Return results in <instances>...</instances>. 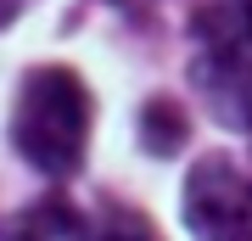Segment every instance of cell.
Returning a JSON list of instances; mask_svg holds the SVG:
<instances>
[{
  "instance_id": "277c9868",
  "label": "cell",
  "mask_w": 252,
  "mask_h": 241,
  "mask_svg": "<svg viewBox=\"0 0 252 241\" xmlns=\"http://www.w3.org/2000/svg\"><path fill=\"white\" fill-rule=\"evenodd\" d=\"M185 135H190V118H185V107L174 96H152L146 101V112H140V146L152 157H174L185 146Z\"/></svg>"
},
{
  "instance_id": "7a4b0ae2",
  "label": "cell",
  "mask_w": 252,
  "mask_h": 241,
  "mask_svg": "<svg viewBox=\"0 0 252 241\" xmlns=\"http://www.w3.org/2000/svg\"><path fill=\"white\" fill-rule=\"evenodd\" d=\"M190 84L224 129L252 135V0H219L190 17Z\"/></svg>"
},
{
  "instance_id": "8992f818",
  "label": "cell",
  "mask_w": 252,
  "mask_h": 241,
  "mask_svg": "<svg viewBox=\"0 0 252 241\" xmlns=\"http://www.w3.org/2000/svg\"><path fill=\"white\" fill-rule=\"evenodd\" d=\"M11 230H17V241H56V236H73L79 224H73V213H67V207L45 202V207H28V213L11 224Z\"/></svg>"
},
{
  "instance_id": "ba28073f",
  "label": "cell",
  "mask_w": 252,
  "mask_h": 241,
  "mask_svg": "<svg viewBox=\"0 0 252 241\" xmlns=\"http://www.w3.org/2000/svg\"><path fill=\"white\" fill-rule=\"evenodd\" d=\"M17 11H23V0H0V28H6V23H17Z\"/></svg>"
},
{
  "instance_id": "6da1fadb",
  "label": "cell",
  "mask_w": 252,
  "mask_h": 241,
  "mask_svg": "<svg viewBox=\"0 0 252 241\" xmlns=\"http://www.w3.org/2000/svg\"><path fill=\"white\" fill-rule=\"evenodd\" d=\"M11 146L34 174L73 179L90 152V90L62 62L28 68L11 101Z\"/></svg>"
},
{
  "instance_id": "3957f363",
  "label": "cell",
  "mask_w": 252,
  "mask_h": 241,
  "mask_svg": "<svg viewBox=\"0 0 252 241\" xmlns=\"http://www.w3.org/2000/svg\"><path fill=\"white\" fill-rule=\"evenodd\" d=\"M180 219L196 241H252V174L224 152L185 169Z\"/></svg>"
},
{
  "instance_id": "52a82bcc",
  "label": "cell",
  "mask_w": 252,
  "mask_h": 241,
  "mask_svg": "<svg viewBox=\"0 0 252 241\" xmlns=\"http://www.w3.org/2000/svg\"><path fill=\"white\" fill-rule=\"evenodd\" d=\"M107 6H118V11H135V17H146V11L157 6V0H107Z\"/></svg>"
},
{
  "instance_id": "5b68a950",
  "label": "cell",
  "mask_w": 252,
  "mask_h": 241,
  "mask_svg": "<svg viewBox=\"0 0 252 241\" xmlns=\"http://www.w3.org/2000/svg\"><path fill=\"white\" fill-rule=\"evenodd\" d=\"M84 241H162L152 230V219L129 213V207H112V213H101L90 230H84Z\"/></svg>"
}]
</instances>
